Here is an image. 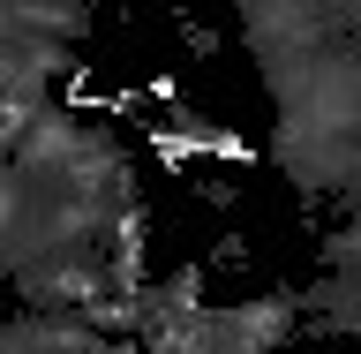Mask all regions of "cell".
<instances>
[{"mask_svg":"<svg viewBox=\"0 0 361 354\" xmlns=\"http://www.w3.org/2000/svg\"><path fill=\"white\" fill-rule=\"evenodd\" d=\"M264 158L301 189V196H338L354 203V181H361V129H271Z\"/></svg>","mask_w":361,"mask_h":354,"instance_id":"obj_1","label":"cell"},{"mask_svg":"<svg viewBox=\"0 0 361 354\" xmlns=\"http://www.w3.org/2000/svg\"><path fill=\"white\" fill-rule=\"evenodd\" d=\"M361 264V226H331L324 234V271H354Z\"/></svg>","mask_w":361,"mask_h":354,"instance_id":"obj_2","label":"cell"},{"mask_svg":"<svg viewBox=\"0 0 361 354\" xmlns=\"http://www.w3.org/2000/svg\"><path fill=\"white\" fill-rule=\"evenodd\" d=\"M0 354H30V332H23V317H0Z\"/></svg>","mask_w":361,"mask_h":354,"instance_id":"obj_3","label":"cell"}]
</instances>
